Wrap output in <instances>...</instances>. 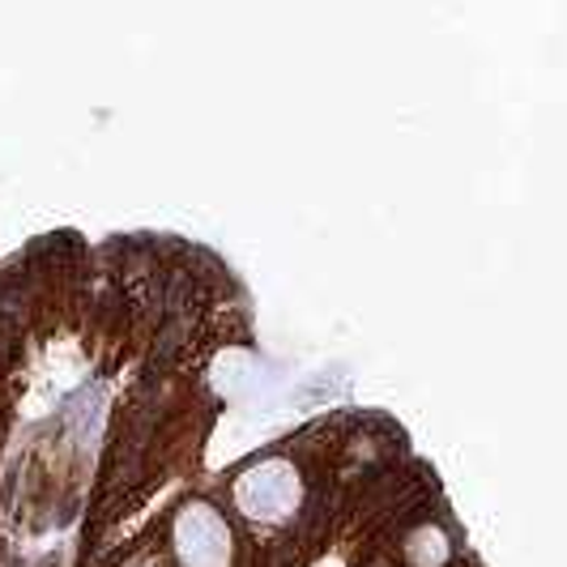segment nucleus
Returning <instances> with one entry per match:
<instances>
[{
	"label": "nucleus",
	"mask_w": 567,
	"mask_h": 567,
	"mask_svg": "<svg viewBox=\"0 0 567 567\" xmlns=\"http://www.w3.org/2000/svg\"><path fill=\"white\" fill-rule=\"evenodd\" d=\"M235 504L256 520H282L299 504V474L286 461H265L235 486Z\"/></svg>",
	"instance_id": "f257e3e1"
},
{
	"label": "nucleus",
	"mask_w": 567,
	"mask_h": 567,
	"mask_svg": "<svg viewBox=\"0 0 567 567\" xmlns=\"http://www.w3.org/2000/svg\"><path fill=\"white\" fill-rule=\"evenodd\" d=\"M175 550L184 567H227L230 564V529L227 520L205 504L179 512L175 520Z\"/></svg>",
	"instance_id": "f03ea898"
}]
</instances>
